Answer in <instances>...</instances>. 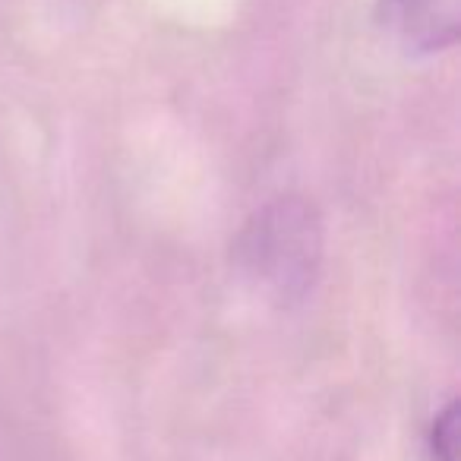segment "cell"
Returning a JSON list of instances; mask_svg holds the SVG:
<instances>
[{
  "label": "cell",
  "mask_w": 461,
  "mask_h": 461,
  "mask_svg": "<svg viewBox=\"0 0 461 461\" xmlns=\"http://www.w3.org/2000/svg\"><path fill=\"white\" fill-rule=\"evenodd\" d=\"M238 269L278 303H294L313 288L322 263V221L297 196L269 203L238 240Z\"/></svg>",
  "instance_id": "6da1fadb"
},
{
  "label": "cell",
  "mask_w": 461,
  "mask_h": 461,
  "mask_svg": "<svg viewBox=\"0 0 461 461\" xmlns=\"http://www.w3.org/2000/svg\"><path fill=\"white\" fill-rule=\"evenodd\" d=\"M379 26L408 54H433L455 45L461 0H379Z\"/></svg>",
  "instance_id": "7a4b0ae2"
},
{
  "label": "cell",
  "mask_w": 461,
  "mask_h": 461,
  "mask_svg": "<svg viewBox=\"0 0 461 461\" xmlns=\"http://www.w3.org/2000/svg\"><path fill=\"white\" fill-rule=\"evenodd\" d=\"M458 436H461V408L458 402L446 404L429 429V452L433 461H458Z\"/></svg>",
  "instance_id": "3957f363"
}]
</instances>
